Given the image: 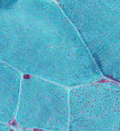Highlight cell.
<instances>
[{"label": "cell", "instance_id": "6da1fadb", "mask_svg": "<svg viewBox=\"0 0 120 131\" xmlns=\"http://www.w3.org/2000/svg\"><path fill=\"white\" fill-rule=\"evenodd\" d=\"M0 61L63 84L102 77L74 26L54 2L0 0Z\"/></svg>", "mask_w": 120, "mask_h": 131}, {"label": "cell", "instance_id": "7a4b0ae2", "mask_svg": "<svg viewBox=\"0 0 120 131\" xmlns=\"http://www.w3.org/2000/svg\"><path fill=\"white\" fill-rule=\"evenodd\" d=\"M101 74L119 81L120 0L61 1Z\"/></svg>", "mask_w": 120, "mask_h": 131}, {"label": "cell", "instance_id": "3957f363", "mask_svg": "<svg viewBox=\"0 0 120 131\" xmlns=\"http://www.w3.org/2000/svg\"><path fill=\"white\" fill-rule=\"evenodd\" d=\"M21 80L19 71L0 61V122L8 124L16 115Z\"/></svg>", "mask_w": 120, "mask_h": 131}, {"label": "cell", "instance_id": "277c9868", "mask_svg": "<svg viewBox=\"0 0 120 131\" xmlns=\"http://www.w3.org/2000/svg\"><path fill=\"white\" fill-rule=\"evenodd\" d=\"M0 131H14L8 124L0 122Z\"/></svg>", "mask_w": 120, "mask_h": 131}]
</instances>
